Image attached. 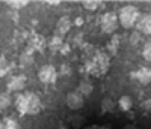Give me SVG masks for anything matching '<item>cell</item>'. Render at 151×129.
<instances>
[{
    "instance_id": "1",
    "label": "cell",
    "mask_w": 151,
    "mask_h": 129,
    "mask_svg": "<svg viewBox=\"0 0 151 129\" xmlns=\"http://www.w3.org/2000/svg\"><path fill=\"white\" fill-rule=\"evenodd\" d=\"M109 57L104 54L103 51H97V53L88 60L86 63V69L92 77H101L107 72L109 69Z\"/></svg>"
},
{
    "instance_id": "2",
    "label": "cell",
    "mask_w": 151,
    "mask_h": 129,
    "mask_svg": "<svg viewBox=\"0 0 151 129\" xmlns=\"http://www.w3.org/2000/svg\"><path fill=\"white\" fill-rule=\"evenodd\" d=\"M139 11H137L136 6L127 5L119 9V14H118V21L122 27L125 29H132L133 26H136L137 20H139Z\"/></svg>"
},
{
    "instance_id": "3",
    "label": "cell",
    "mask_w": 151,
    "mask_h": 129,
    "mask_svg": "<svg viewBox=\"0 0 151 129\" xmlns=\"http://www.w3.org/2000/svg\"><path fill=\"white\" fill-rule=\"evenodd\" d=\"M118 24H119L118 15L113 14V12H106L100 20V26H101V30L104 33H113L118 29Z\"/></svg>"
},
{
    "instance_id": "4",
    "label": "cell",
    "mask_w": 151,
    "mask_h": 129,
    "mask_svg": "<svg viewBox=\"0 0 151 129\" xmlns=\"http://www.w3.org/2000/svg\"><path fill=\"white\" fill-rule=\"evenodd\" d=\"M38 78L44 84H53L58 80V71L53 64H44V66L38 71Z\"/></svg>"
},
{
    "instance_id": "5",
    "label": "cell",
    "mask_w": 151,
    "mask_h": 129,
    "mask_svg": "<svg viewBox=\"0 0 151 129\" xmlns=\"http://www.w3.org/2000/svg\"><path fill=\"white\" fill-rule=\"evenodd\" d=\"M65 104H67L68 108H71V110H74V111H77V110H80V108L83 107L85 98L77 92V90H73V92H70V93L67 95Z\"/></svg>"
},
{
    "instance_id": "6",
    "label": "cell",
    "mask_w": 151,
    "mask_h": 129,
    "mask_svg": "<svg viewBox=\"0 0 151 129\" xmlns=\"http://www.w3.org/2000/svg\"><path fill=\"white\" fill-rule=\"evenodd\" d=\"M26 95V114H38L41 111L42 105L41 101L35 93H24Z\"/></svg>"
},
{
    "instance_id": "7",
    "label": "cell",
    "mask_w": 151,
    "mask_h": 129,
    "mask_svg": "<svg viewBox=\"0 0 151 129\" xmlns=\"http://www.w3.org/2000/svg\"><path fill=\"white\" fill-rule=\"evenodd\" d=\"M26 84H27V80L24 75H14L8 81V90L9 92H21L26 87Z\"/></svg>"
},
{
    "instance_id": "8",
    "label": "cell",
    "mask_w": 151,
    "mask_h": 129,
    "mask_svg": "<svg viewBox=\"0 0 151 129\" xmlns=\"http://www.w3.org/2000/svg\"><path fill=\"white\" fill-rule=\"evenodd\" d=\"M136 27H137V32L139 33L151 35V14L141 15L139 20H137V23H136Z\"/></svg>"
},
{
    "instance_id": "9",
    "label": "cell",
    "mask_w": 151,
    "mask_h": 129,
    "mask_svg": "<svg viewBox=\"0 0 151 129\" xmlns=\"http://www.w3.org/2000/svg\"><path fill=\"white\" fill-rule=\"evenodd\" d=\"M71 29V20L68 17H60L56 23V36H64Z\"/></svg>"
},
{
    "instance_id": "10",
    "label": "cell",
    "mask_w": 151,
    "mask_h": 129,
    "mask_svg": "<svg viewBox=\"0 0 151 129\" xmlns=\"http://www.w3.org/2000/svg\"><path fill=\"white\" fill-rule=\"evenodd\" d=\"M136 80L142 84H150L151 83V69L150 68H139L134 74Z\"/></svg>"
},
{
    "instance_id": "11",
    "label": "cell",
    "mask_w": 151,
    "mask_h": 129,
    "mask_svg": "<svg viewBox=\"0 0 151 129\" xmlns=\"http://www.w3.org/2000/svg\"><path fill=\"white\" fill-rule=\"evenodd\" d=\"M77 92L85 98V96H89L92 92H94V86L89 80H82L79 83V87H77Z\"/></svg>"
},
{
    "instance_id": "12",
    "label": "cell",
    "mask_w": 151,
    "mask_h": 129,
    "mask_svg": "<svg viewBox=\"0 0 151 129\" xmlns=\"http://www.w3.org/2000/svg\"><path fill=\"white\" fill-rule=\"evenodd\" d=\"M62 47H64V41H62L60 36H53L52 39H50V42H48V48L52 50L53 53L62 50Z\"/></svg>"
},
{
    "instance_id": "13",
    "label": "cell",
    "mask_w": 151,
    "mask_h": 129,
    "mask_svg": "<svg viewBox=\"0 0 151 129\" xmlns=\"http://www.w3.org/2000/svg\"><path fill=\"white\" fill-rule=\"evenodd\" d=\"M15 108L20 114H26V95H17L15 98Z\"/></svg>"
},
{
    "instance_id": "14",
    "label": "cell",
    "mask_w": 151,
    "mask_h": 129,
    "mask_svg": "<svg viewBox=\"0 0 151 129\" xmlns=\"http://www.w3.org/2000/svg\"><path fill=\"white\" fill-rule=\"evenodd\" d=\"M30 64H33V56H32V53H29V51H24V53L21 54V57H20V66L27 68V66H30Z\"/></svg>"
},
{
    "instance_id": "15",
    "label": "cell",
    "mask_w": 151,
    "mask_h": 129,
    "mask_svg": "<svg viewBox=\"0 0 151 129\" xmlns=\"http://www.w3.org/2000/svg\"><path fill=\"white\" fill-rule=\"evenodd\" d=\"M118 105H119V108H121L122 111H129V110L132 108V105H133V101H132V98H130V96L124 95V96H121V98H119Z\"/></svg>"
},
{
    "instance_id": "16",
    "label": "cell",
    "mask_w": 151,
    "mask_h": 129,
    "mask_svg": "<svg viewBox=\"0 0 151 129\" xmlns=\"http://www.w3.org/2000/svg\"><path fill=\"white\" fill-rule=\"evenodd\" d=\"M113 110H115V102L110 98H104L101 101V111L103 113H112Z\"/></svg>"
},
{
    "instance_id": "17",
    "label": "cell",
    "mask_w": 151,
    "mask_h": 129,
    "mask_svg": "<svg viewBox=\"0 0 151 129\" xmlns=\"http://www.w3.org/2000/svg\"><path fill=\"white\" fill-rule=\"evenodd\" d=\"M11 102H12V99H11L9 93H0V111L6 110L11 105Z\"/></svg>"
},
{
    "instance_id": "18",
    "label": "cell",
    "mask_w": 151,
    "mask_h": 129,
    "mask_svg": "<svg viewBox=\"0 0 151 129\" xmlns=\"http://www.w3.org/2000/svg\"><path fill=\"white\" fill-rule=\"evenodd\" d=\"M68 122H70V125L73 126V128H80L82 126V123H83V117L82 116H79V114H73L71 117L68 119Z\"/></svg>"
},
{
    "instance_id": "19",
    "label": "cell",
    "mask_w": 151,
    "mask_h": 129,
    "mask_svg": "<svg viewBox=\"0 0 151 129\" xmlns=\"http://www.w3.org/2000/svg\"><path fill=\"white\" fill-rule=\"evenodd\" d=\"M9 72V62L5 57H0V78Z\"/></svg>"
},
{
    "instance_id": "20",
    "label": "cell",
    "mask_w": 151,
    "mask_h": 129,
    "mask_svg": "<svg viewBox=\"0 0 151 129\" xmlns=\"http://www.w3.org/2000/svg\"><path fill=\"white\" fill-rule=\"evenodd\" d=\"M6 5H9L12 9H21L27 5L26 0H9V2H6Z\"/></svg>"
},
{
    "instance_id": "21",
    "label": "cell",
    "mask_w": 151,
    "mask_h": 129,
    "mask_svg": "<svg viewBox=\"0 0 151 129\" xmlns=\"http://www.w3.org/2000/svg\"><path fill=\"white\" fill-rule=\"evenodd\" d=\"M98 6H100V2H97V0H85L83 2V8L88 11H95L98 9Z\"/></svg>"
},
{
    "instance_id": "22",
    "label": "cell",
    "mask_w": 151,
    "mask_h": 129,
    "mask_svg": "<svg viewBox=\"0 0 151 129\" xmlns=\"http://www.w3.org/2000/svg\"><path fill=\"white\" fill-rule=\"evenodd\" d=\"M142 56H144V59H145L147 62H151V41L144 45V48H142Z\"/></svg>"
},
{
    "instance_id": "23",
    "label": "cell",
    "mask_w": 151,
    "mask_h": 129,
    "mask_svg": "<svg viewBox=\"0 0 151 129\" xmlns=\"http://www.w3.org/2000/svg\"><path fill=\"white\" fill-rule=\"evenodd\" d=\"M2 125H3V129H18V123L14 122L12 119H6Z\"/></svg>"
},
{
    "instance_id": "24",
    "label": "cell",
    "mask_w": 151,
    "mask_h": 129,
    "mask_svg": "<svg viewBox=\"0 0 151 129\" xmlns=\"http://www.w3.org/2000/svg\"><path fill=\"white\" fill-rule=\"evenodd\" d=\"M60 72L64 74L65 77H70V75H71V66H70V63H62Z\"/></svg>"
},
{
    "instance_id": "25",
    "label": "cell",
    "mask_w": 151,
    "mask_h": 129,
    "mask_svg": "<svg viewBox=\"0 0 151 129\" xmlns=\"http://www.w3.org/2000/svg\"><path fill=\"white\" fill-rule=\"evenodd\" d=\"M85 129H112V128H109L106 125H91V126H88Z\"/></svg>"
},
{
    "instance_id": "26",
    "label": "cell",
    "mask_w": 151,
    "mask_h": 129,
    "mask_svg": "<svg viewBox=\"0 0 151 129\" xmlns=\"http://www.w3.org/2000/svg\"><path fill=\"white\" fill-rule=\"evenodd\" d=\"M139 39H141V35H139V33H134V35L132 36V44L139 42Z\"/></svg>"
},
{
    "instance_id": "27",
    "label": "cell",
    "mask_w": 151,
    "mask_h": 129,
    "mask_svg": "<svg viewBox=\"0 0 151 129\" xmlns=\"http://www.w3.org/2000/svg\"><path fill=\"white\" fill-rule=\"evenodd\" d=\"M122 129H139V128H137L136 125H133V123H129V125H125Z\"/></svg>"
},
{
    "instance_id": "28",
    "label": "cell",
    "mask_w": 151,
    "mask_h": 129,
    "mask_svg": "<svg viewBox=\"0 0 151 129\" xmlns=\"http://www.w3.org/2000/svg\"><path fill=\"white\" fill-rule=\"evenodd\" d=\"M59 129H67V126H65V125H62V126H60Z\"/></svg>"
}]
</instances>
